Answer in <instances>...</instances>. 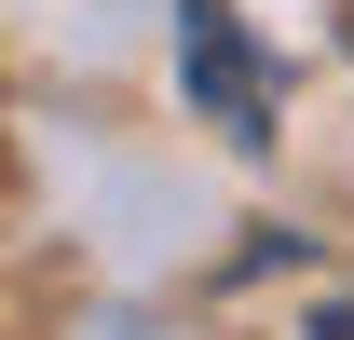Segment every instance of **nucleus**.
I'll list each match as a JSON object with an SVG mask.
<instances>
[{
  "label": "nucleus",
  "mask_w": 354,
  "mask_h": 340,
  "mask_svg": "<svg viewBox=\"0 0 354 340\" xmlns=\"http://www.w3.org/2000/svg\"><path fill=\"white\" fill-rule=\"evenodd\" d=\"M177 82H191V109H205L232 150H272V68H259V41L232 28V0H177Z\"/></svg>",
  "instance_id": "f257e3e1"
},
{
  "label": "nucleus",
  "mask_w": 354,
  "mask_h": 340,
  "mask_svg": "<svg viewBox=\"0 0 354 340\" xmlns=\"http://www.w3.org/2000/svg\"><path fill=\"white\" fill-rule=\"evenodd\" d=\"M313 340H354V299H327V313H313Z\"/></svg>",
  "instance_id": "f03ea898"
}]
</instances>
